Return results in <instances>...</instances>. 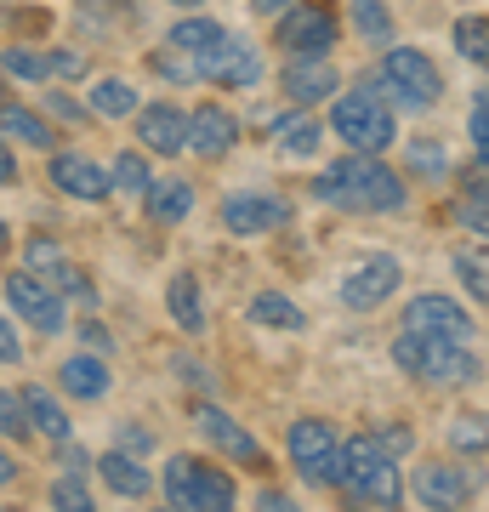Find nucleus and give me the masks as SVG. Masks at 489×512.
<instances>
[{
  "label": "nucleus",
  "instance_id": "bb28decb",
  "mask_svg": "<svg viewBox=\"0 0 489 512\" xmlns=\"http://www.w3.org/2000/svg\"><path fill=\"white\" fill-rule=\"evenodd\" d=\"M251 325H268V330H302L308 319H302V308L290 302V296H279V291H262L251 302Z\"/></svg>",
  "mask_w": 489,
  "mask_h": 512
},
{
  "label": "nucleus",
  "instance_id": "6e6d98bb",
  "mask_svg": "<svg viewBox=\"0 0 489 512\" xmlns=\"http://www.w3.org/2000/svg\"><path fill=\"white\" fill-rule=\"evenodd\" d=\"M188 6H200V0H188Z\"/></svg>",
  "mask_w": 489,
  "mask_h": 512
},
{
  "label": "nucleus",
  "instance_id": "aec40b11",
  "mask_svg": "<svg viewBox=\"0 0 489 512\" xmlns=\"http://www.w3.org/2000/svg\"><path fill=\"white\" fill-rule=\"evenodd\" d=\"M57 382H63L69 399H103V393H109V365L91 359V353H69L63 370H57Z\"/></svg>",
  "mask_w": 489,
  "mask_h": 512
},
{
  "label": "nucleus",
  "instance_id": "a19ab883",
  "mask_svg": "<svg viewBox=\"0 0 489 512\" xmlns=\"http://www.w3.org/2000/svg\"><path fill=\"white\" fill-rule=\"evenodd\" d=\"M0 433H6V439H23V433H29V410H23L18 393H0Z\"/></svg>",
  "mask_w": 489,
  "mask_h": 512
},
{
  "label": "nucleus",
  "instance_id": "393cba45",
  "mask_svg": "<svg viewBox=\"0 0 489 512\" xmlns=\"http://www.w3.org/2000/svg\"><path fill=\"white\" fill-rule=\"evenodd\" d=\"M165 302H171V319H177V325L188 330V336H200V330H205L200 279H194V274H177V279H171V296H165Z\"/></svg>",
  "mask_w": 489,
  "mask_h": 512
},
{
  "label": "nucleus",
  "instance_id": "a878e982",
  "mask_svg": "<svg viewBox=\"0 0 489 512\" xmlns=\"http://www.w3.org/2000/svg\"><path fill=\"white\" fill-rule=\"evenodd\" d=\"M222 23H211V18H182L177 29H171V46L177 52H188V57H205V52H217L222 46Z\"/></svg>",
  "mask_w": 489,
  "mask_h": 512
},
{
  "label": "nucleus",
  "instance_id": "37998d69",
  "mask_svg": "<svg viewBox=\"0 0 489 512\" xmlns=\"http://www.w3.org/2000/svg\"><path fill=\"white\" fill-rule=\"evenodd\" d=\"M46 109H52V114H63V120H74V126L86 120V109H80V103H74L69 92H52V97H46Z\"/></svg>",
  "mask_w": 489,
  "mask_h": 512
},
{
  "label": "nucleus",
  "instance_id": "f03ea898",
  "mask_svg": "<svg viewBox=\"0 0 489 512\" xmlns=\"http://www.w3.org/2000/svg\"><path fill=\"white\" fill-rule=\"evenodd\" d=\"M336 490L347 501H370V507H399L404 495V478H399V461L381 439H347L342 444V484Z\"/></svg>",
  "mask_w": 489,
  "mask_h": 512
},
{
  "label": "nucleus",
  "instance_id": "c03bdc74",
  "mask_svg": "<svg viewBox=\"0 0 489 512\" xmlns=\"http://www.w3.org/2000/svg\"><path fill=\"white\" fill-rule=\"evenodd\" d=\"M376 439L387 444V450H393V456H404V450H410V444H416V433H410V427H381Z\"/></svg>",
  "mask_w": 489,
  "mask_h": 512
},
{
  "label": "nucleus",
  "instance_id": "a211bd4d",
  "mask_svg": "<svg viewBox=\"0 0 489 512\" xmlns=\"http://www.w3.org/2000/svg\"><path fill=\"white\" fill-rule=\"evenodd\" d=\"M234 143H239V126H234V114H228V109L205 103V109L188 114V148H194V154H205V160H222Z\"/></svg>",
  "mask_w": 489,
  "mask_h": 512
},
{
  "label": "nucleus",
  "instance_id": "cd10ccee",
  "mask_svg": "<svg viewBox=\"0 0 489 512\" xmlns=\"http://www.w3.org/2000/svg\"><path fill=\"white\" fill-rule=\"evenodd\" d=\"M0 131L18 137V143H29V148H52L57 143V131L46 126L40 114H29V109H0Z\"/></svg>",
  "mask_w": 489,
  "mask_h": 512
},
{
  "label": "nucleus",
  "instance_id": "5701e85b",
  "mask_svg": "<svg viewBox=\"0 0 489 512\" xmlns=\"http://www.w3.org/2000/svg\"><path fill=\"white\" fill-rule=\"evenodd\" d=\"M143 200H148V217L154 222H182L194 211V188L188 183H148Z\"/></svg>",
  "mask_w": 489,
  "mask_h": 512
},
{
  "label": "nucleus",
  "instance_id": "473e14b6",
  "mask_svg": "<svg viewBox=\"0 0 489 512\" xmlns=\"http://www.w3.org/2000/svg\"><path fill=\"white\" fill-rule=\"evenodd\" d=\"M353 23H359V35L376 40V46L393 40V18H387V6H381V0H353Z\"/></svg>",
  "mask_w": 489,
  "mask_h": 512
},
{
  "label": "nucleus",
  "instance_id": "b1692460",
  "mask_svg": "<svg viewBox=\"0 0 489 512\" xmlns=\"http://www.w3.org/2000/svg\"><path fill=\"white\" fill-rule=\"evenodd\" d=\"M23 268L35 279H46V285H63V279L74 274V262L63 256V245L57 239H29V251H23Z\"/></svg>",
  "mask_w": 489,
  "mask_h": 512
},
{
  "label": "nucleus",
  "instance_id": "ea45409f",
  "mask_svg": "<svg viewBox=\"0 0 489 512\" xmlns=\"http://www.w3.org/2000/svg\"><path fill=\"white\" fill-rule=\"evenodd\" d=\"M131 0H80V23H91V29H109L114 18H126Z\"/></svg>",
  "mask_w": 489,
  "mask_h": 512
},
{
  "label": "nucleus",
  "instance_id": "c9c22d12",
  "mask_svg": "<svg viewBox=\"0 0 489 512\" xmlns=\"http://www.w3.org/2000/svg\"><path fill=\"white\" fill-rule=\"evenodd\" d=\"M450 444L455 450H467V456L472 450H489V421L484 416H455L450 421Z\"/></svg>",
  "mask_w": 489,
  "mask_h": 512
},
{
  "label": "nucleus",
  "instance_id": "7c9ffc66",
  "mask_svg": "<svg viewBox=\"0 0 489 512\" xmlns=\"http://www.w3.org/2000/svg\"><path fill=\"white\" fill-rule=\"evenodd\" d=\"M455 52L467 63H484L489 69V18H461L455 23Z\"/></svg>",
  "mask_w": 489,
  "mask_h": 512
},
{
  "label": "nucleus",
  "instance_id": "39448f33",
  "mask_svg": "<svg viewBox=\"0 0 489 512\" xmlns=\"http://www.w3.org/2000/svg\"><path fill=\"white\" fill-rule=\"evenodd\" d=\"M285 450H290V467L308 478V484H319V490H336V484H342V439H336V427H330L325 416L296 421Z\"/></svg>",
  "mask_w": 489,
  "mask_h": 512
},
{
  "label": "nucleus",
  "instance_id": "9d476101",
  "mask_svg": "<svg viewBox=\"0 0 489 512\" xmlns=\"http://www.w3.org/2000/svg\"><path fill=\"white\" fill-rule=\"evenodd\" d=\"M399 279H404L399 256H364L359 268L342 279V302L353 313H370V308H381L387 296L399 291Z\"/></svg>",
  "mask_w": 489,
  "mask_h": 512
},
{
  "label": "nucleus",
  "instance_id": "f3484780",
  "mask_svg": "<svg viewBox=\"0 0 489 512\" xmlns=\"http://www.w3.org/2000/svg\"><path fill=\"white\" fill-rule=\"evenodd\" d=\"M52 183L69 194V200H109L114 183L103 165H91L86 154H52Z\"/></svg>",
  "mask_w": 489,
  "mask_h": 512
},
{
  "label": "nucleus",
  "instance_id": "c85d7f7f",
  "mask_svg": "<svg viewBox=\"0 0 489 512\" xmlns=\"http://www.w3.org/2000/svg\"><path fill=\"white\" fill-rule=\"evenodd\" d=\"M91 114L126 120V114H137V92H131L126 80H97V86H91Z\"/></svg>",
  "mask_w": 489,
  "mask_h": 512
},
{
  "label": "nucleus",
  "instance_id": "49530a36",
  "mask_svg": "<svg viewBox=\"0 0 489 512\" xmlns=\"http://www.w3.org/2000/svg\"><path fill=\"white\" fill-rule=\"evenodd\" d=\"M23 359V348H18V330L6 325V319H0V365H18Z\"/></svg>",
  "mask_w": 489,
  "mask_h": 512
},
{
  "label": "nucleus",
  "instance_id": "dca6fc26",
  "mask_svg": "<svg viewBox=\"0 0 489 512\" xmlns=\"http://www.w3.org/2000/svg\"><path fill=\"white\" fill-rule=\"evenodd\" d=\"M137 143L148 148V154H182L188 148V114L177 109V103H154V109L137 114Z\"/></svg>",
  "mask_w": 489,
  "mask_h": 512
},
{
  "label": "nucleus",
  "instance_id": "09e8293b",
  "mask_svg": "<svg viewBox=\"0 0 489 512\" xmlns=\"http://www.w3.org/2000/svg\"><path fill=\"white\" fill-rule=\"evenodd\" d=\"M57 461H63V473H86V467H91V456L80 450V444H74V450H63Z\"/></svg>",
  "mask_w": 489,
  "mask_h": 512
},
{
  "label": "nucleus",
  "instance_id": "f8f14e48",
  "mask_svg": "<svg viewBox=\"0 0 489 512\" xmlns=\"http://www.w3.org/2000/svg\"><path fill=\"white\" fill-rule=\"evenodd\" d=\"M478 484H484V473L478 467H455V461H427L416 473V495L427 507H467Z\"/></svg>",
  "mask_w": 489,
  "mask_h": 512
},
{
  "label": "nucleus",
  "instance_id": "e433bc0d",
  "mask_svg": "<svg viewBox=\"0 0 489 512\" xmlns=\"http://www.w3.org/2000/svg\"><path fill=\"white\" fill-rule=\"evenodd\" d=\"M148 63H154V74H165V80H200V57H188V52H177V46H171V52H154L148 57Z\"/></svg>",
  "mask_w": 489,
  "mask_h": 512
},
{
  "label": "nucleus",
  "instance_id": "9b49d317",
  "mask_svg": "<svg viewBox=\"0 0 489 512\" xmlns=\"http://www.w3.org/2000/svg\"><path fill=\"white\" fill-rule=\"evenodd\" d=\"M6 302H12V313H18V319H29L40 336H57V330H63V302H57L52 285H46V279H35L29 268L6 279Z\"/></svg>",
  "mask_w": 489,
  "mask_h": 512
},
{
  "label": "nucleus",
  "instance_id": "423d86ee",
  "mask_svg": "<svg viewBox=\"0 0 489 512\" xmlns=\"http://www.w3.org/2000/svg\"><path fill=\"white\" fill-rule=\"evenodd\" d=\"M330 126L342 137L347 148H359V154H381V148H393V109L381 103L376 92H347L336 97V109H330Z\"/></svg>",
  "mask_w": 489,
  "mask_h": 512
},
{
  "label": "nucleus",
  "instance_id": "0eeeda50",
  "mask_svg": "<svg viewBox=\"0 0 489 512\" xmlns=\"http://www.w3.org/2000/svg\"><path fill=\"white\" fill-rule=\"evenodd\" d=\"M381 86L393 92L399 109H433L444 97V80H438V63L416 46H393L387 63H381Z\"/></svg>",
  "mask_w": 489,
  "mask_h": 512
},
{
  "label": "nucleus",
  "instance_id": "864d4df0",
  "mask_svg": "<svg viewBox=\"0 0 489 512\" xmlns=\"http://www.w3.org/2000/svg\"><path fill=\"white\" fill-rule=\"evenodd\" d=\"M12 478H18V461H12L6 450H0V484H12Z\"/></svg>",
  "mask_w": 489,
  "mask_h": 512
},
{
  "label": "nucleus",
  "instance_id": "ddd939ff",
  "mask_svg": "<svg viewBox=\"0 0 489 512\" xmlns=\"http://www.w3.org/2000/svg\"><path fill=\"white\" fill-rule=\"evenodd\" d=\"M194 421H200V433L211 439V450H222L228 461L251 467V473H262V467H268V450H262V444H256L251 433H245V427H239L234 416H228V410H211V404H205V410H200Z\"/></svg>",
  "mask_w": 489,
  "mask_h": 512
},
{
  "label": "nucleus",
  "instance_id": "20e7f679",
  "mask_svg": "<svg viewBox=\"0 0 489 512\" xmlns=\"http://www.w3.org/2000/svg\"><path fill=\"white\" fill-rule=\"evenodd\" d=\"M165 501L177 512H228L234 507V478L205 467L200 456H171L165 461Z\"/></svg>",
  "mask_w": 489,
  "mask_h": 512
},
{
  "label": "nucleus",
  "instance_id": "f704fd0d",
  "mask_svg": "<svg viewBox=\"0 0 489 512\" xmlns=\"http://www.w3.org/2000/svg\"><path fill=\"white\" fill-rule=\"evenodd\" d=\"M0 69L6 74H18V80H46V57L40 52H29V46H6V52H0Z\"/></svg>",
  "mask_w": 489,
  "mask_h": 512
},
{
  "label": "nucleus",
  "instance_id": "4c0bfd02",
  "mask_svg": "<svg viewBox=\"0 0 489 512\" xmlns=\"http://www.w3.org/2000/svg\"><path fill=\"white\" fill-rule=\"evenodd\" d=\"M52 507H63V512H91V490L80 484V473H69V478H57V484H52Z\"/></svg>",
  "mask_w": 489,
  "mask_h": 512
},
{
  "label": "nucleus",
  "instance_id": "2eb2a0df",
  "mask_svg": "<svg viewBox=\"0 0 489 512\" xmlns=\"http://www.w3.org/2000/svg\"><path fill=\"white\" fill-rule=\"evenodd\" d=\"M200 80H217V86H256L262 80V57L245 40H222L217 52L200 57Z\"/></svg>",
  "mask_w": 489,
  "mask_h": 512
},
{
  "label": "nucleus",
  "instance_id": "603ef678",
  "mask_svg": "<svg viewBox=\"0 0 489 512\" xmlns=\"http://www.w3.org/2000/svg\"><path fill=\"white\" fill-rule=\"evenodd\" d=\"M80 330H86L91 348H109V330H103V325H80Z\"/></svg>",
  "mask_w": 489,
  "mask_h": 512
},
{
  "label": "nucleus",
  "instance_id": "1a4fd4ad",
  "mask_svg": "<svg viewBox=\"0 0 489 512\" xmlns=\"http://www.w3.org/2000/svg\"><path fill=\"white\" fill-rule=\"evenodd\" d=\"M404 330H416V336H438V342H467L472 336V313L461 308V302H450V296H416L410 308H404Z\"/></svg>",
  "mask_w": 489,
  "mask_h": 512
},
{
  "label": "nucleus",
  "instance_id": "f257e3e1",
  "mask_svg": "<svg viewBox=\"0 0 489 512\" xmlns=\"http://www.w3.org/2000/svg\"><path fill=\"white\" fill-rule=\"evenodd\" d=\"M313 200L342 205V211H404V183L376 160V154H347L313 183Z\"/></svg>",
  "mask_w": 489,
  "mask_h": 512
},
{
  "label": "nucleus",
  "instance_id": "de8ad7c7",
  "mask_svg": "<svg viewBox=\"0 0 489 512\" xmlns=\"http://www.w3.org/2000/svg\"><path fill=\"white\" fill-rule=\"evenodd\" d=\"M472 143H478V160H489V114L472 109Z\"/></svg>",
  "mask_w": 489,
  "mask_h": 512
},
{
  "label": "nucleus",
  "instance_id": "3c124183",
  "mask_svg": "<svg viewBox=\"0 0 489 512\" xmlns=\"http://www.w3.org/2000/svg\"><path fill=\"white\" fill-rule=\"evenodd\" d=\"M0 183H18V160L6 154V143H0Z\"/></svg>",
  "mask_w": 489,
  "mask_h": 512
},
{
  "label": "nucleus",
  "instance_id": "6e6552de",
  "mask_svg": "<svg viewBox=\"0 0 489 512\" xmlns=\"http://www.w3.org/2000/svg\"><path fill=\"white\" fill-rule=\"evenodd\" d=\"M279 46H285L290 57H325L330 46H336V12L319 6V0L285 6V18H279Z\"/></svg>",
  "mask_w": 489,
  "mask_h": 512
},
{
  "label": "nucleus",
  "instance_id": "4468645a",
  "mask_svg": "<svg viewBox=\"0 0 489 512\" xmlns=\"http://www.w3.org/2000/svg\"><path fill=\"white\" fill-rule=\"evenodd\" d=\"M222 222H228V234L256 239V234L285 228V222H290V205L279 200V194H234V200L222 205Z\"/></svg>",
  "mask_w": 489,
  "mask_h": 512
},
{
  "label": "nucleus",
  "instance_id": "7ed1b4c3",
  "mask_svg": "<svg viewBox=\"0 0 489 512\" xmlns=\"http://www.w3.org/2000/svg\"><path fill=\"white\" fill-rule=\"evenodd\" d=\"M393 359H399L410 376L433 387H467L478 376V359L467 353V342H438V336H416V330H404L399 342H393Z\"/></svg>",
  "mask_w": 489,
  "mask_h": 512
},
{
  "label": "nucleus",
  "instance_id": "79ce46f5",
  "mask_svg": "<svg viewBox=\"0 0 489 512\" xmlns=\"http://www.w3.org/2000/svg\"><path fill=\"white\" fill-rule=\"evenodd\" d=\"M46 69L63 74V80H86V52H69V46H57V52H46Z\"/></svg>",
  "mask_w": 489,
  "mask_h": 512
},
{
  "label": "nucleus",
  "instance_id": "412c9836",
  "mask_svg": "<svg viewBox=\"0 0 489 512\" xmlns=\"http://www.w3.org/2000/svg\"><path fill=\"white\" fill-rule=\"evenodd\" d=\"M97 473H103V484H109L114 495H126V501H143V495L154 490V478H148L143 467L126 456V450H109V456H97Z\"/></svg>",
  "mask_w": 489,
  "mask_h": 512
},
{
  "label": "nucleus",
  "instance_id": "4be33fe9",
  "mask_svg": "<svg viewBox=\"0 0 489 512\" xmlns=\"http://www.w3.org/2000/svg\"><path fill=\"white\" fill-rule=\"evenodd\" d=\"M18 399H23V410H29V421H35V427L46 433V439H57V444L69 439V416H63V404H57L52 393H46V387H23Z\"/></svg>",
  "mask_w": 489,
  "mask_h": 512
},
{
  "label": "nucleus",
  "instance_id": "5fc2aeb1",
  "mask_svg": "<svg viewBox=\"0 0 489 512\" xmlns=\"http://www.w3.org/2000/svg\"><path fill=\"white\" fill-rule=\"evenodd\" d=\"M0 245H6V222H0Z\"/></svg>",
  "mask_w": 489,
  "mask_h": 512
},
{
  "label": "nucleus",
  "instance_id": "6ab92c4d",
  "mask_svg": "<svg viewBox=\"0 0 489 512\" xmlns=\"http://www.w3.org/2000/svg\"><path fill=\"white\" fill-rule=\"evenodd\" d=\"M285 97L296 109H308L319 97H336V69H330L325 57H296L285 69Z\"/></svg>",
  "mask_w": 489,
  "mask_h": 512
},
{
  "label": "nucleus",
  "instance_id": "8fccbe9b",
  "mask_svg": "<svg viewBox=\"0 0 489 512\" xmlns=\"http://www.w3.org/2000/svg\"><path fill=\"white\" fill-rule=\"evenodd\" d=\"M285 6H296V0H251V12H262V18H279Z\"/></svg>",
  "mask_w": 489,
  "mask_h": 512
},
{
  "label": "nucleus",
  "instance_id": "a18cd8bd",
  "mask_svg": "<svg viewBox=\"0 0 489 512\" xmlns=\"http://www.w3.org/2000/svg\"><path fill=\"white\" fill-rule=\"evenodd\" d=\"M461 222H467V228H478V234L489 239V205H484V200H467V205H461Z\"/></svg>",
  "mask_w": 489,
  "mask_h": 512
},
{
  "label": "nucleus",
  "instance_id": "c756f323",
  "mask_svg": "<svg viewBox=\"0 0 489 512\" xmlns=\"http://www.w3.org/2000/svg\"><path fill=\"white\" fill-rule=\"evenodd\" d=\"M273 137H279V148H285V154H302V160H308L325 131H319V120H308V114H290V120H279V126H273Z\"/></svg>",
  "mask_w": 489,
  "mask_h": 512
},
{
  "label": "nucleus",
  "instance_id": "72a5a7b5",
  "mask_svg": "<svg viewBox=\"0 0 489 512\" xmlns=\"http://www.w3.org/2000/svg\"><path fill=\"white\" fill-rule=\"evenodd\" d=\"M109 183L120 188V194H143L154 177H148V160H143V154H120V160H114V171H109Z\"/></svg>",
  "mask_w": 489,
  "mask_h": 512
},
{
  "label": "nucleus",
  "instance_id": "2f4dec72",
  "mask_svg": "<svg viewBox=\"0 0 489 512\" xmlns=\"http://www.w3.org/2000/svg\"><path fill=\"white\" fill-rule=\"evenodd\" d=\"M410 171H416V177H427V183H438V177L450 171L444 143H438V137H416V143H410Z\"/></svg>",
  "mask_w": 489,
  "mask_h": 512
},
{
  "label": "nucleus",
  "instance_id": "58836bf2",
  "mask_svg": "<svg viewBox=\"0 0 489 512\" xmlns=\"http://www.w3.org/2000/svg\"><path fill=\"white\" fill-rule=\"evenodd\" d=\"M455 274H461V285H467L472 296H484V302H489V268L472 251H455Z\"/></svg>",
  "mask_w": 489,
  "mask_h": 512
}]
</instances>
